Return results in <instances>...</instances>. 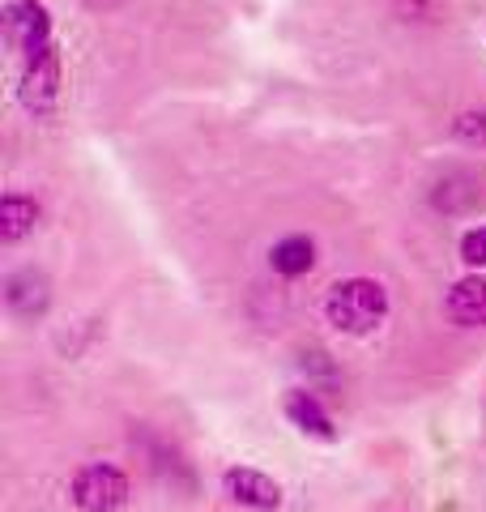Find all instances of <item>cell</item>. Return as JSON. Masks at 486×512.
<instances>
[{"label": "cell", "instance_id": "8992f818", "mask_svg": "<svg viewBox=\"0 0 486 512\" xmlns=\"http://www.w3.org/2000/svg\"><path fill=\"white\" fill-rule=\"evenodd\" d=\"M5 303L18 320H39L52 303V282H47L43 269H18V274L5 278Z\"/></svg>", "mask_w": 486, "mask_h": 512}, {"label": "cell", "instance_id": "ba28073f", "mask_svg": "<svg viewBox=\"0 0 486 512\" xmlns=\"http://www.w3.org/2000/svg\"><path fill=\"white\" fill-rule=\"evenodd\" d=\"M286 419L295 423L299 431H307V436H316V440H333L337 436L329 410H324L316 402V393H307V389H290L286 393Z\"/></svg>", "mask_w": 486, "mask_h": 512}, {"label": "cell", "instance_id": "30bf717a", "mask_svg": "<svg viewBox=\"0 0 486 512\" xmlns=\"http://www.w3.org/2000/svg\"><path fill=\"white\" fill-rule=\"evenodd\" d=\"M35 222H39V205L30 201L26 192H5V201H0V239L18 244Z\"/></svg>", "mask_w": 486, "mask_h": 512}, {"label": "cell", "instance_id": "8fae6325", "mask_svg": "<svg viewBox=\"0 0 486 512\" xmlns=\"http://www.w3.org/2000/svg\"><path fill=\"white\" fill-rule=\"evenodd\" d=\"M431 201H435V210H444V214H461L474 201H482V188H478L474 175H448V180L435 184Z\"/></svg>", "mask_w": 486, "mask_h": 512}, {"label": "cell", "instance_id": "9c48e42d", "mask_svg": "<svg viewBox=\"0 0 486 512\" xmlns=\"http://www.w3.org/2000/svg\"><path fill=\"white\" fill-rule=\"evenodd\" d=\"M269 265H273V274H282V278H299L316 265V244L307 235H286L273 244Z\"/></svg>", "mask_w": 486, "mask_h": 512}, {"label": "cell", "instance_id": "4fadbf2b", "mask_svg": "<svg viewBox=\"0 0 486 512\" xmlns=\"http://www.w3.org/2000/svg\"><path fill=\"white\" fill-rule=\"evenodd\" d=\"M452 137L465 141V146H486V111H461L452 120Z\"/></svg>", "mask_w": 486, "mask_h": 512}, {"label": "cell", "instance_id": "277c9868", "mask_svg": "<svg viewBox=\"0 0 486 512\" xmlns=\"http://www.w3.org/2000/svg\"><path fill=\"white\" fill-rule=\"evenodd\" d=\"M60 99V52L47 47L43 56L26 60L22 69V103L30 116H52Z\"/></svg>", "mask_w": 486, "mask_h": 512}, {"label": "cell", "instance_id": "7a4b0ae2", "mask_svg": "<svg viewBox=\"0 0 486 512\" xmlns=\"http://www.w3.org/2000/svg\"><path fill=\"white\" fill-rule=\"evenodd\" d=\"M69 495L81 512H120L128 504V478L107 461H90L73 474Z\"/></svg>", "mask_w": 486, "mask_h": 512}, {"label": "cell", "instance_id": "6da1fadb", "mask_svg": "<svg viewBox=\"0 0 486 512\" xmlns=\"http://www.w3.org/2000/svg\"><path fill=\"white\" fill-rule=\"evenodd\" d=\"M324 316L342 333H371L388 316V291L376 278H346L324 299Z\"/></svg>", "mask_w": 486, "mask_h": 512}, {"label": "cell", "instance_id": "52a82bcc", "mask_svg": "<svg viewBox=\"0 0 486 512\" xmlns=\"http://www.w3.org/2000/svg\"><path fill=\"white\" fill-rule=\"evenodd\" d=\"M448 316L457 320V325H465V329H482L486 325V278L482 274H469V278H461L457 286L448 291Z\"/></svg>", "mask_w": 486, "mask_h": 512}, {"label": "cell", "instance_id": "5bb4252c", "mask_svg": "<svg viewBox=\"0 0 486 512\" xmlns=\"http://www.w3.org/2000/svg\"><path fill=\"white\" fill-rule=\"evenodd\" d=\"M461 261H465L469 269H486V227L469 231V235L461 239Z\"/></svg>", "mask_w": 486, "mask_h": 512}, {"label": "cell", "instance_id": "3957f363", "mask_svg": "<svg viewBox=\"0 0 486 512\" xmlns=\"http://www.w3.org/2000/svg\"><path fill=\"white\" fill-rule=\"evenodd\" d=\"M5 35L26 60L43 56L47 47H56L52 43V18H47V9L39 0H13L5 9Z\"/></svg>", "mask_w": 486, "mask_h": 512}, {"label": "cell", "instance_id": "5b68a950", "mask_svg": "<svg viewBox=\"0 0 486 512\" xmlns=\"http://www.w3.org/2000/svg\"><path fill=\"white\" fill-rule=\"evenodd\" d=\"M222 487L239 508H252V512H278L282 508V487L252 466H231L222 474Z\"/></svg>", "mask_w": 486, "mask_h": 512}, {"label": "cell", "instance_id": "7c38bea8", "mask_svg": "<svg viewBox=\"0 0 486 512\" xmlns=\"http://www.w3.org/2000/svg\"><path fill=\"white\" fill-rule=\"evenodd\" d=\"M393 13L401 22H440L444 0H393Z\"/></svg>", "mask_w": 486, "mask_h": 512}]
</instances>
